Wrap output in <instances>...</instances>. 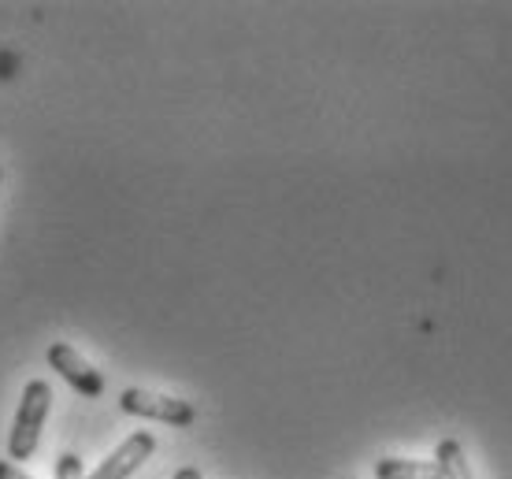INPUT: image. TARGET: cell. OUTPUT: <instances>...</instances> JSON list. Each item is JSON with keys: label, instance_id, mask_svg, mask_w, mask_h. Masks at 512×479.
<instances>
[{"label": "cell", "instance_id": "obj_10", "mask_svg": "<svg viewBox=\"0 0 512 479\" xmlns=\"http://www.w3.org/2000/svg\"><path fill=\"white\" fill-rule=\"evenodd\" d=\"M175 479H201V468L186 465V468H179V472H175Z\"/></svg>", "mask_w": 512, "mask_h": 479}, {"label": "cell", "instance_id": "obj_7", "mask_svg": "<svg viewBox=\"0 0 512 479\" xmlns=\"http://www.w3.org/2000/svg\"><path fill=\"white\" fill-rule=\"evenodd\" d=\"M52 479H82V457L78 454L56 457V465H52Z\"/></svg>", "mask_w": 512, "mask_h": 479}, {"label": "cell", "instance_id": "obj_6", "mask_svg": "<svg viewBox=\"0 0 512 479\" xmlns=\"http://www.w3.org/2000/svg\"><path fill=\"white\" fill-rule=\"evenodd\" d=\"M438 468H442V479H475L472 461L464 457V446L457 439H442L435 454Z\"/></svg>", "mask_w": 512, "mask_h": 479}, {"label": "cell", "instance_id": "obj_9", "mask_svg": "<svg viewBox=\"0 0 512 479\" xmlns=\"http://www.w3.org/2000/svg\"><path fill=\"white\" fill-rule=\"evenodd\" d=\"M12 75H15V60L0 56V78H12Z\"/></svg>", "mask_w": 512, "mask_h": 479}, {"label": "cell", "instance_id": "obj_1", "mask_svg": "<svg viewBox=\"0 0 512 479\" xmlns=\"http://www.w3.org/2000/svg\"><path fill=\"white\" fill-rule=\"evenodd\" d=\"M49 409H52V387L45 379H30L23 387V398H19V413H15L12 435H8V457H12V461L34 457Z\"/></svg>", "mask_w": 512, "mask_h": 479}, {"label": "cell", "instance_id": "obj_3", "mask_svg": "<svg viewBox=\"0 0 512 479\" xmlns=\"http://www.w3.org/2000/svg\"><path fill=\"white\" fill-rule=\"evenodd\" d=\"M49 364L56 368V376L64 379L71 390H78L82 398H101L104 394V376L75 350V346H67V342L49 346Z\"/></svg>", "mask_w": 512, "mask_h": 479}, {"label": "cell", "instance_id": "obj_11", "mask_svg": "<svg viewBox=\"0 0 512 479\" xmlns=\"http://www.w3.org/2000/svg\"><path fill=\"white\" fill-rule=\"evenodd\" d=\"M0 179H4V168H0Z\"/></svg>", "mask_w": 512, "mask_h": 479}, {"label": "cell", "instance_id": "obj_8", "mask_svg": "<svg viewBox=\"0 0 512 479\" xmlns=\"http://www.w3.org/2000/svg\"><path fill=\"white\" fill-rule=\"evenodd\" d=\"M0 479H34V476H26L15 461H0Z\"/></svg>", "mask_w": 512, "mask_h": 479}, {"label": "cell", "instance_id": "obj_2", "mask_svg": "<svg viewBox=\"0 0 512 479\" xmlns=\"http://www.w3.org/2000/svg\"><path fill=\"white\" fill-rule=\"evenodd\" d=\"M119 409L127 416H141V420H160V424H171V428H190L197 420V409H193L186 398H167V394H153V390L130 387L119 394Z\"/></svg>", "mask_w": 512, "mask_h": 479}, {"label": "cell", "instance_id": "obj_5", "mask_svg": "<svg viewBox=\"0 0 512 479\" xmlns=\"http://www.w3.org/2000/svg\"><path fill=\"white\" fill-rule=\"evenodd\" d=\"M375 479H442V468H438V461L383 457V461H375Z\"/></svg>", "mask_w": 512, "mask_h": 479}, {"label": "cell", "instance_id": "obj_4", "mask_svg": "<svg viewBox=\"0 0 512 479\" xmlns=\"http://www.w3.org/2000/svg\"><path fill=\"white\" fill-rule=\"evenodd\" d=\"M153 454H156L153 435H149V431H134V435H127V439L119 442L116 450L104 457L86 479H130Z\"/></svg>", "mask_w": 512, "mask_h": 479}]
</instances>
